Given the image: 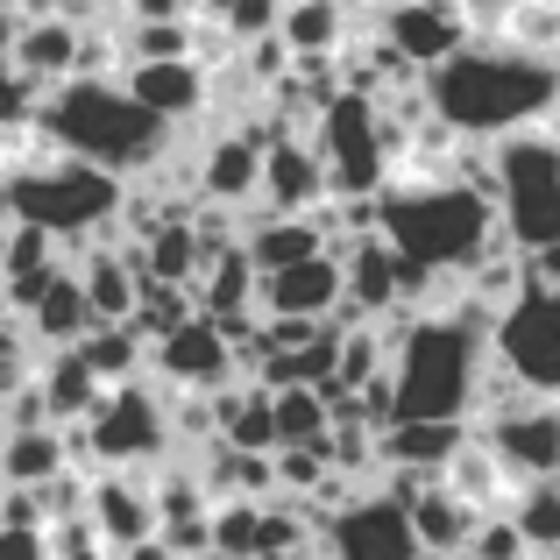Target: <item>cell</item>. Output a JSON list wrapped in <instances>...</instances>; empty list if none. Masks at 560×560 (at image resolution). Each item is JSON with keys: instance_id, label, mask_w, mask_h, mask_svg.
<instances>
[{"instance_id": "obj_42", "label": "cell", "mask_w": 560, "mask_h": 560, "mask_svg": "<svg viewBox=\"0 0 560 560\" xmlns=\"http://www.w3.org/2000/svg\"><path fill=\"white\" fill-rule=\"evenodd\" d=\"M14 36H22V8L0 0V57H14Z\"/></svg>"}, {"instance_id": "obj_14", "label": "cell", "mask_w": 560, "mask_h": 560, "mask_svg": "<svg viewBox=\"0 0 560 560\" xmlns=\"http://www.w3.org/2000/svg\"><path fill=\"white\" fill-rule=\"evenodd\" d=\"M114 79L150 114H164L171 128H199L206 114H213V71H206L199 57H142V65H121Z\"/></svg>"}, {"instance_id": "obj_29", "label": "cell", "mask_w": 560, "mask_h": 560, "mask_svg": "<svg viewBox=\"0 0 560 560\" xmlns=\"http://www.w3.org/2000/svg\"><path fill=\"white\" fill-rule=\"evenodd\" d=\"M256 262H248V248L234 242V248H220V256H206V270H199V313H213V319H234V313H256Z\"/></svg>"}, {"instance_id": "obj_38", "label": "cell", "mask_w": 560, "mask_h": 560, "mask_svg": "<svg viewBox=\"0 0 560 560\" xmlns=\"http://www.w3.org/2000/svg\"><path fill=\"white\" fill-rule=\"evenodd\" d=\"M0 362H36V334L14 305H0Z\"/></svg>"}, {"instance_id": "obj_18", "label": "cell", "mask_w": 560, "mask_h": 560, "mask_svg": "<svg viewBox=\"0 0 560 560\" xmlns=\"http://www.w3.org/2000/svg\"><path fill=\"white\" fill-rule=\"evenodd\" d=\"M327 164H319L313 136H270L262 142V199L270 213H313L319 199H327Z\"/></svg>"}, {"instance_id": "obj_20", "label": "cell", "mask_w": 560, "mask_h": 560, "mask_svg": "<svg viewBox=\"0 0 560 560\" xmlns=\"http://www.w3.org/2000/svg\"><path fill=\"white\" fill-rule=\"evenodd\" d=\"M476 433V419H390L376 433V468H411V476H440L447 454Z\"/></svg>"}, {"instance_id": "obj_15", "label": "cell", "mask_w": 560, "mask_h": 560, "mask_svg": "<svg viewBox=\"0 0 560 560\" xmlns=\"http://www.w3.org/2000/svg\"><path fill=\"white\" fill-rule=\"evenodd\" d=\"M376 36L390 43L405 65L433 71L447 50H462L476 28H468L462 0H397V8H376Z\"/></svg>"}, {"instance_id": "obj_12", "label": "cell", "mask_w": 560, "mask_h": 560, "mask_svg": "<svg viewBox=\"0 0 560 560\" xmlns=\"http://www.w3.org/2000/svg\"><path fill=\"white\" fill-rule=\"evenodd\" d=\"M191 191L220 206H256L262 199V136H248L242 121L228 128H191Z\"/></svg>"}, {"instance_id": "obj_19", "label": "cell", "mask_w": 560, "mask_h": 560, "mask_svg": "<svg viewBox=\"0 0 560 560\" xmlns=\"http://www.w3.org/2000/svg\"><path fill=\"white\" fill-rule=\"evenodd\" d=\"M71 270H79L85 299H93V319H136L142 262H136L128 242H79L71 248Z\"/></svg>"}, {"instance_id": "obj_28", "label": "cell", "mask_w": 560, "mask_h": 560, "mask_svg": "<svg viewBox=\"0 0 560 560\" xmlns=\"http://www.w3.org/2000/svg\"><path fill=\"white\" fill-rule=\"evenodd\" d=\"M71 348L93 362V376H100V383H128V376L150 370V341H142L136 319H93V327H85Z\"/></svg>"}, {"instance_id": "obj_45", "label": "cell", "mask_w": 560, "mask_h": 560, "mask_svg": "<svg viewBox=\"0 0 560 560\" xmlns=\"http://www.w3.org/2000/svg\"><path fill=\"white\" fill-rule=\"evenodd\" d=\"M57 8H79V0H57Z\"/></svg>"}, {"instance_id": "obj_2", "label": "cell", "mask_w": 560, "mask_h": 560, "mask_svg": "<svg viewBox=\"0 0 560 560\" xmlns=\"http://www.w3.org/2000/svg\"><path fill=\"white\" fill-rule=\"evenodd\" d=\"M36 121L50 128L57 150L114 171V178H142V171H156L185 142V128H171L164 114H150L121 79H114V71H107V79H100V71H71V79H57L50 93H43Z\"/></svg>"}, {"instance_id": "obj_10", "label": "cell", "mask_w": 560, "mask_h": 560, "mask_svg": "<svg viewBox=\"0 0 560 560\" xmlns=\"http://www.w3.org/2000/svg\"><path fill=\"white\" fill-rule=\"evenodd\" d=\"M476 433L490 440V454L511 468L518 482H539V476H560V397H511V405L482 411Z\"/></svg>"}, {"instance_id": "obj_21", "label": "cell", "mask_w": 560, "mask_h": 560, "mask_svg": "<svg viewBox=\"0 0 560 560\" xmlns=\"http://www.w3.org/2000/svg\"><path fill=\"white\" fill-rule=\"evenodd\" d=\"M14 65L50 93L57 79L79 71V14L65 8H43V14H22V36H14Z\"/></svg>"}, {"instance_id": "obj_32", "label": "cell", "mask_w": 560, "mask_h": 560, "mask_svg": "<svg viewBox=\"0 0 560 560\" xmlns=\"http://www.w3.org/2000/svg\"><path fill=\"white\" fill-rule=\"evenodd\" d=\"M199 313V291L191 284H171V277H142V299H136V327L142 341H156V334H171L178 319Z\"/></svg>"}, {"instance_id": "obj_26", "label": "cell", "mask_w": 560, "mask_h": 560, "mask_svg": "<svg viewBox=\"0 0 560 560\" xmlns=\"http://www.w3.org/2000/svg\"><path fill=\"white\" fill-rule=\"evenodd\" d=\"M136 248V262H142V277H171V284H199V270H206V248H199V228H191V213H171V220H156L142 242H128Z\"/></svg>"}, {"instance_id": "obj_23", "label": "cell", "mask_w": 560, "mask_h": 560, "mask_svg": "<svg viewBox=\"0 0 560 560\" xmlns=\"http://www.w3.org/2000/svg\"><path fill=\"white\" fill-rule=\"evenodd\" d=\"M405 511H411V533H419L425 553H462L468 533H476V518H482V511L468 504L454 482H440V476H425L419 490L405 497Z\"/></svg>"}, {"instance_id": "obj_8", "label": "cell", "mask_w": 560, "mask_h": 560, "mask_svg": "<svg viewBox=\"0 0 560 560\" xmlns=\"http://www.w3.org/2000/svg\"><path fill=\"white\" fill-rule=\"evenodd\" d=\"M490 355L533 397H560V291L525 277L490 319Z\"/></svg>"}, {"instance_id": "obj_17", "label": "cell", "mask_w": 560, "mask_h": 560, "mask_svg": "<svg viewBox=\"0 0 560 560\" xmlns=\"http://www.w3.org/2000/svg\"><path fill=\"white\" fill-rule=\"evenodd\" d=\"M85 518H93V533L107 539L114 553L150 539L156 533L150 476H142V468H93V476H85Z\"/></svg>"}, {"instance_id": "obj_22", "label": "cell", "mask_w": 560, "mask_h": 560, "mask_svg": "<svg viewBox=\"0 0 560 560\" xmlns=\"http://www.w3.org/2000/svg\"><path fill=\"white\" fill-rule=\"evenodd\" d=\"M242 248H248L256 270H284V262L319 256V248H334V242H327V228H319L313 213H270V206H248Z\"/></svg>"}, {"instance_id": "obj_43", "label": "cell", "mask_w": 560, "mask_h": 560, "mask_svg": "<svg viewBox=\"0 0 560 560\" xmlns=\"http://www.w3.org/2000/svg\"><path fill=\"white\" fill-rule=\"evenodd\" d=\"M0 277H8V213H0Z\"/></svg>"}, {"instance_id": "obj_44", "label": "cell", "mask_w": 560, "mask_h": 560, "mask_svg": "<svg viewBox=\"0 0 560 560\" xmlns=\"http://www.w3.org/2000/svg\"><path fill=\"white\" fill-rule=\"evenodd\" d=\"M533 560H560V553H533Z\"/></svg>"}, {"instance_id": "obj_7", "label": "cell", "mask_w": 560, "mask_h": 560, "mask_svg": "<svg viewBox=\"0 0 560 560\" xmlns=\"http://www.w3.org/2000/svg\"><path fill=\"white\" fill-rule=\"evenodd\" d=\"M313 150H319V164H327L334 191H383V178H390V136H383L376 93L341 85L313 121Z\"/></svg>"}, {"instance_id": "obj_33", "label": "cell", "mask_w": 560, "mask_h": 560, "mask_svg": "<svg viewBox=\"0 0 560 560\" xmlns=\"http://www.w3.org/2000/svg\"><path fill=\"white\" fill-rule=\"evenodd\" d=\"M262 539V497H213V553L256 560Z\"/></svg>"}, {"instance_id": "obj_4", "label": "cell", "mask_w": 560, "mask_h": 560, "mask_svg": "<svg viewBox=\"0 0 560 560\" xmlns=\"http://www.w3.org/2000/svg\"><path fill=\"white\" fill-rule=\"evenodd\" d=\"M121 185H128V178H114V171L85 164V156L50 150V156H36V164L8 171L0 213L50 228L65 248H79V242H121V234H114V213H121Z\"/></svg>"}, {"instance_id": "obj_34", "label": "cell", "mask_w": 560, "mask_h": 560, "mask_svg": "<svg viewBox=\"0 0 560 560\" xmlns=\"http://www.w3.org/2000/svg\"><path fill=\"white\" fill-rule=\"evenodd\" d=\"M462 560H533V547H525V533L511 525V511H482Z\"/></svg>"}, {"instance_id": "obj_11", "label": "cell", "mask_w": 560, "mask_h": 560, "mask_svg": "<svg viewBox=\"0 0 560 560\" xmlns=\"http://www.w3.org/2000/svg\"><path fill=\"white\" fill-rule=\"evenodd\" d=\"M150 376L164 383V390H220V383L242 376V370H234L228 327H220L213 313H191V319H178L171 334L150 341Z\"/></svg>"}, {"instance_id": "obj_5", "label": "cell", "mask_w": 560, "mask_h": 560, "mask_svg": "<svg viewBox=\"0 0 560 560\" xmlns=\"http://www.w3.org/2000/svg\"><path fill=\"white\" fill-rule=\"evenodd\" d=\"M490 171H497V228L511 234V248L533 256L539 242L560 234V121L497 136Z\"/></svg>"}, {"instance_id": "obj_39", "label": "cell", "mask_w": 560, "mask_h": 560, "mask_svg": "<svg viewBox=\"0 0 560 560\" xmlns=\"http://www.w3.org/2000/svg\"><path fill=\"white\" fill-rule=\"evenodd\" d=\"M128 22H185V14H199V0H121Z\"/></svg>"}, {"instance_id": "obj_13", "label": "cell", "mask_w": 560, "mask_h": 560, "mask_svg": "<svg viewBox=\"0 0 560 560\" xmlns=\"http://www.w3.org/2000/svg\"><path fill=\"white\" fill-rule=\"evenodd\" d=\"M405 305V256L390 248V234H348L341 242V313L334 319H383Z\"/></svg>"}, {"instance_id": "obj_41", "label": "cell", "mask_w": 560, "mask_h": 560, "mask_svg": "<svg viewBox=\"0 0 560 560\" xmlns=\"http://www.w3.org/2000/svg\"><path fill=\"white\" fill-rule=\"evenodd\" d=\"M114 560H178V553H171V539H164V533H150V539H136V547H121Z\"/></svg>"}, {"instance_id": "obj_37", "label": "cell", "mask_w": 560, "mask_h": 560, "mask_svg": "<svg viewBox=\"0 0 560 560\" xmlns=\"http://www.w3.org/2000/svg\"><path fill=\"white\" fill-rule=\"evenodd\" d=\"M0 560H50V525H8L0 518Z\"/></svg>"}, {"instance_id": "obj_1", "label": "cell", "mask_w": 560, "mask_h": 560, "mask_svg": "<svg viewBox=\"0 0 560 560\" xmlns=\"http://www.w3.org/2000/svg\"><path fill=\"white\" fill-rule=\"evenodd\" d=\"M425 100L454 136L497 142L511 128H533L560 114V57L525 50L504 28H490V36H468L462 50H447L425 71Z\"/></svg>"}, {"instance_id": "obj_35", "label": "cell", "mask_w": 560, "mask_h": 560, "mask_svg": "<svg viewBox=\"0 0 560 560\" xmlns=\"http://www.w3.org/2000/svg\"><path fill=\"white\" fill-rule=\"evenodd\" d=\"M36 107H43V85L28 79L14 57H0V128H28Z\"/></svg>"}, {"instance_id": "obj_27", "label": "cell", "mask_w": 560, "mask_h": 560, "mask_svg": "<svg viewBox=\"0 0 560 560\" xmlns=\"http://www.w3.org/2000/svg\"><path fill=\"white\" fill-rule=\"evenodd\" d=\"M440 482H454V490H462L476 511H504V504H511V490H518V476H511V468L490 454V440H482V433H468L462 447L447 454Z\"/></svg>"}, {"instance_id": "obj_24", "label": "cell", "mask_w": 560, "mask_h": 560, "mask_svg": "<svg viewBox=\"0 0 560 560\" xmlns=\"http://www.w3.org/2000/svg\"><path fill=\"white\" fill-rule=\"evenodd\" d=\"M36 383H43V405H50V419H65V425H79L85 411L100 405V390H107L79 348H36Z\"/></svg>"}, {"instance_id": "obj_31", "label": "cell", "mask_w": 560, "mask_h": 560, "mask_svg": "<svg viewBox=\"0 0 560 560\" xmlns=\"http://www.w3.org/2000/svg\"><path fill=\"white\" fill-rule=\"evenodd\" d=\"M270 405H277V447H284V440H327L334 405H327L319 383H277Z\"/></svg>"}, {"instance_id": "obj_40", "label": "cell", "mask_w": 560, "mask_h": 560, "mask_svg": "<svg viewBox=\"0 0 560 560\" xmlns=\"http://www.w3.org/2000/svg\"><path fill=\"white\" fill-rule=\"evenodd\" d=\"M511 8H518V0H462V14H468V28H476V36L504 28V22H511Z\"/></svg>"}, {"instance_id": "obj_36", "label": "cell", "mask_w": 560, "mask_h": 560, "mask_svg": "<svg viewBox=\"0 0 560 560\" xmlns=\"http://www.w3.org/2000/svg\"><path fill=\"white\" fill-rule=\"evenodd\" d=\"M50 560H114V547L93 533V518H57L50 525Z\"/></svg>"}, {"instance_id": "obj_3", "label": "cell", "mask_w": 560, "mask_h": 560, "mask_svg": "<svg viewBox=\"0 0 560 560\" xmlns=\"http://www.w3.org/2000/svg\"><path fill=\"white\" fill-rule=\"evenodd\" d=\"M376 228L419 270H468L504 234L497 228V199L476 191L468 178H383Z\"/></svg>"}, {"instance_id": "obj_16", "label": "cell", "mask_w": 560, "mask_h": 560, "mask_svg": "<svg viewBox=\"0 0 560 560\" xmlns=\"http://www.w3.org/2000/svg\"><path fill=\"white\" fill-rule=\"evenodd\" d=\"M256 313H299V319H334L341 313V248H319V256H299L284 270L256 277Z\"/></svg>"}, {"instance_id": "obj_9", "label": "cell", "mask_w": 560, "mask_h": 560, "mask_svg": "<svg viewBox=\"0 0 560 560\" xmlns=\"http://www.w3.org/2000/svg\"><path fill=\"white\" fill-rule=\"evenodd\" d=\"M319 553L327 560H419V533H411V511L405 497L390 490H355L341 511H327V525H319Z\"/></svg>"}, {"instance_id": "obj_25", "label": "cell", "mask_w": 560, "mask_h": 560, "mask_svg": "<svg viewBox=\"0 0 560 560\" xmlns=\"http://www.w3.org/2000/svg\"><path fill=\"white\" fill-rule=\"evenodd\" d=\"M85 327H93V299H85L79 270L65 262V270L43 284V299L28 305V334H36V348H71Z\"/></svg>"}, {"instance_id": "obj_46", "label": "cell", "mask_w": 560, "mask_h": 560, "mask_svg": "<svg viewBox=\"0 0 560 560\" xmlns=\"http://www.w3.org/2000/svg\"><path fill=\"white\" fill-rule=\"evenodd\" d=\"M0 440H8V419H0Z\"/></svg>"}, {"instance_id": "obj_30", "label": "cell", "mask_w": 560, "mask_h": 560, "mask_svg": "<svg viewBox=\"0 0 560 560\" xmlns=\"http://www.w3.org/2000/svg\"><path fill=\"white\" fill-rule=\"evenodd\" d=\"M504 511H511V525L525 533V547H533V553H560V476L518 482Z\"/></svg>"}, {"instance_id": "obj_47", "label": "cell", "mask_w": 560, "mask_h": 560, "mask_svg": "<svg viewBox=\"0 0 560 560\" xmlns=\"http://www.w3.org/2000/svg\"><path fill=\"white\" fill-rule=\"evenodd\" d=\"M313 560H327V553H313Z\"/></svg>"}, {"instance_id": "obj_6", "label": "cell", "mask_w": 560, "mask_h": 560, "mask_svg": "<svg viewBox=\"0 0 560 560\" xmlns=\"http://www.w3.org/2000/svg\"><path fill=\"white\" fill-rule=\"evenodd\" d=\"M79 433H85V468H156L164 454H178L164 383L150 370L128 383H107L100 405L79 419Z\"/></svg>"}]
</instances>
